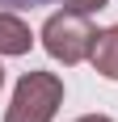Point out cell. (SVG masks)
<instances>
[{
	"mask_svg": "<svg viewBox=\"0 0 118 122\" xmlns=\"http://www.w3.org/2000/svg\"><path fill=\"white\" fill-rule=\"evenodd\" d=\"M63 105V80L55 72H25L13 88L4 122H51Z\"/></svg>",
	"mask_w": 118,
	"mask_h": 122,
	"instance_id": "cell-1",
	"label": "cell"
},
{
	"mask_svg": "<svg viewBox=\"0 0 118 122\" xmlns=\"http://www.w3.org/2000/svg\"><path fill=\"white\" fill-rule=\"evenodd\" d=\"M93 38H97V30L89 25V13H80V9L51 13L47 25H42V46H47V55L59 59V63H68V67L80 63V59H89Z\"/></svg>",
	"mask_w": 118,
	"mask_h": 122,
	"instance_id": "cell-2",
	"label": "cell"
},
{
	"mask_svg": "<svg viewBox=\"0 0 118 122\" xmlns=\"http://www.w3.org/2000/svg\"><path fill=\"white\" fill-rule=\"evenodd\" d=\"M89 59H93V72H101L106 80H118V25H110V30H97Z\"/></svg>",
	"mask_w": 118,
	"mask_h": 122,
	"instance_id": "cell-3",
	"label": "cell"
},
{
	"mask_svg": "<svg viewBox=\"0 0 118 122\" xmlns=\"http://www.w3.org/2000/svg\"><path fill=\"white\" fill-rule=\"evenodd\" d=\"M30 46H34L30 25L17 13H0V55H25Z\"/></svg>",
	"mask_w": 118,
	"mask_h": 122,
	"instance_id": "cell-4",
	"label": "cell"
},
{
	"mask_svg": "<svg viewBox=\"0 0 118 122\" xmlns=\"http://www.w3.org/2000/svg\"><path fill=\"white\" fill-rule=\"evenodd\" d=\"M68 9H80V13H97V9H106L110 0H63Z\"/></svg>",
	"mask_w": 118,
	"mask_h": 122,
	"instance_id": "cell-5",
	"label": "cell"
},
{
	"mask_svg": "<svg viewBox=\"0 0 118 122\" xmlns=\"http://www.w3.org/2000/svg\"><path fill=\"white\" fill-rule=\"evenodd\" d=\"M0 4H9V9H38V4H51V0H0Z\"/></svg>",
	"mask_w": 118,
	"mask_h": 122,
	"instance_id": "cell-6",
	"label": "cell"
},
{
	"mask_svg": "<svg viewBox=\"0 0 118 122\" xmlns=\"http://www.w3.org/2000/svg\"><path fill=\"white\" fill-rule=\"evenodd\" d=\"M76 122H114V118H106V114H84V118H76Z\"/></svg>",
	"mask_w": 118,
	"mask_h": 122,
	"instance_id": "cell-7",
	"label": "cell"
},
{
	"mask_svg": "<svg viewBox=\"0 0 118 122\" xmlns=\"http://www.w3.org/2000/svg\"><path fill=\"white\" fill-rule=\"evenodd\" d=\"M0 88H4V67H0Z\"/></svg>",
	"mask_w": 118,
	"mask_h": 122,
	"instance_id": "cell-8",
	"label": "cell"
}]
</instances>
